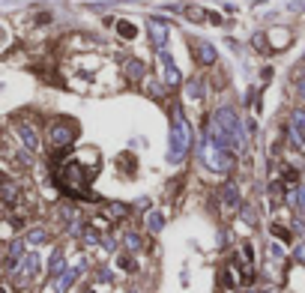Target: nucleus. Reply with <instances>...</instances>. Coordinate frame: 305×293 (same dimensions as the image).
Returning <instances> with one entry per match:
<instances>
[{
  "label": "nucleus",
  "instance_id": "nucleus-1",
  "mask_svg": "<svg viewBox=\"0 0 305 293\" xmlns=\"http://www.w3.org/2000/svg\"><path fill=\"white\" fill-rule=\"evenodd\" d=\"M120 33H123V36H135V27H129V24H123V27H120Z\"/></svg>",
  "mask_w": 305,
  "mask_h": 293
}]
</instances>
